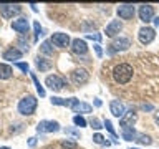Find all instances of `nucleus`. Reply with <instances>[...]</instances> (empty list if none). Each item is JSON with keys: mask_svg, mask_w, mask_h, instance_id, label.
I'll return each mask as SVG.
<instances>
[{"mask_svg": "<svg viewBox=\"0 0 159 149\" xmlns=\"http://www.w3.org/2000/svg\"><path fill=\"white\" fill-rule=\"evenodd\" d=\"M133 73H134V70L129 63H119L113 70V79L118 84H126V83L131 81Z\"/></svg>", "mask_w": 159, "mask_h": 149, "instance_id": "obj_1", "label": "nucleus"}, {"mask_svg": "<svg viewBox=\"0 0 159 149\" xmlns=\"http://www.w3.org/2000/svg\"><path fill=\"white\" fill-rule=\"evenodd\" d=\"M129 47H131V40L126 38V37H119V38H114L111 42V45H109V48H108V53L114 55L118 52H126Z\"/></svg>", "mask_w": 159, "mask_h": 149, "instance_id": "obj_3", "label": "nucleus"}, {"mask_svg": "<svg viewBox=\"0 0 159 149\" xmlns=\"http://www.w3.org/2000/svg\"><path fill=\"white\" fill-rule=\"evenodd\" d=\"M65 133H66V134H71V136H75L76 139L81 136V134H80V131H76V129H65Z\"/></svg>", "mask_w": 159, "mask_h": 149, "instance_id": "obj_35", "label": "nucleus"}, {"mask_svg": "<svg viewBox=\"0 0 159 149\" xmlns=\"http://www.w3.org/2000/svg\"><path fill=\"white\" fill-rule=\"evenodd\" d=\"M23 52L22 50H17V48H8L3 52V60H8V61H13V60H20L22 58Z\"/></svg>", "mask_w": 159, "mask_h": 149, "instance_id": "obj_19", "label": "nucleus"}, {"mask_svg": "<svg viewBox=\"0 0 159 149\" xmlns=\"http://www.w3.org/2000/svg\"><path fill=\"white\" fill-rule=\"evenodd\" d=\"M138 38H139V42H141L143 45H149L154 38H156V30L151 28V27H143V28H139Z\"/></svg>", "mask_w": 159, "mask_h": 149, "instance_id": "obj_7", "label": "nucleus"}, {"mask_svg": "<svg viewBox=\"0 0 159 149\" xmlns=\"http://www.w3.org/2000/svg\"><path fill=\"white\" fill-rule=\"evenodd\" d=\"M93 141L96 142V144H104V146H109V141H106V138L103 136V134H99V133H94L93 134Z\"/></svg>", "mask_w": 159, "mask_h": 149, "instance_id": "obj_27", "label": "nucleus"}, {"mask_svg": "<svg viewBox=\"0 0 159 149\" xmlns=\"http://www.w3.org/2000/svg\"><path fill=\"white\" fill-rule=\"evenodd\" d=\"M37 68L40 70V71H48L50 68H52V61L47 58H37Z\"/></svg>", "mask_w": 159, "mask_h": 149, "instance_id": "obj_21", "label": "nucleus"}, {"mask_svg": "<svg viewBox=\"0 0 159 149\" xmlns=\"http://www.w3.org/2000/svg\"><path fill=\"white\" fill-rule=\"evenodd\" d=\"M71 52L75 55H86L88 53V45L83 38H75L71 40Z\"/></svg>", "mask_w": 159, "mask_h": 149, "instance_id": "obj_14", "label": "nucleus"}, {"mask_svg": "<svg viewBox=\"0 0 159 149\" xmlns=\"http://www.w3.org/2000/svg\"><path fill=\"white\" fill-rule=\"evenodd\" d=\"M52 43L55 45V47L58 48H66L71 45V38H70L68 33H61V32H57L52 35Z\"/></svg>", "mask_w": 159, "mask_h": 149, "instance_id": "obj_8", "label": "nucleus"}, {"mask_svg": "<svg viewBox=\"0 0 159 149\" xmlns=\"http://www.w3.org/2000/svg\"><path fill=\"white\" fill-rule=\"evenodd\" d=\"M136 141H138L139 144H146V146H149V144H152V139L149 138L148 134H141V133H138Z\"/></svg>", "mask_w": 159, "mask_h": 149, "instance_id": "obj_26", "label": "nucleus"}, {"mask_svg": "<svg viewBox=\"0 0 159 149\" xmlns=\"http://www.w3.org/2000/svg\"><path fill=\"white\" fill-rule=\"evenodd\" d=\"M61 147L63 149H76V141H68V139H65V141H61Z\"/></svg>", "mask_w": 159, "mask_h": 149, "instance_id": "obj_31", "label": "nucleus"}, {"mask_svg": "<svg viewBox=\"0 0 159 149\" xmlns=\"http://www.w3.org/2000/svg\"><path fill=\"white\" fill-rule=\"evenodd\" d=\"M93 48H94V53H96V56L101 58V56H103V48H101V45H99V43H94Z\"/></svg>", "mask_w": 159, "mask_h": 149, "instance_id": "obj_34", "label": "nucleus"}, {"mask_svg": "<svg viewBox=\"0 0 159 149\" xmlns=\"http://www.w3.org/2000/svg\"><path fill=\"white\" fill-rule=\"evenodd\" d=\"M86 40H91V42H94V43H101L103 35L101 33H88L86 35Z\"/></svg>", "mask_w": 159, "mask_h": 149, "instance_id": "obj_30", "label": "nucleus"}, {"mask_svg": "<svg viewBox=\"0 0 159 149\" xmlns=\"http://www.w3.org/2000/svg\"><path fill=\"white\" fill-rule=\"evenodd\" d=\"M71 81H73V84H76V86H83V84H86V83L89 81V73H88L84 68L73 70V73H71Z\"/></svg>", "mask_w": 159, "mask_h": 149, "instance_id": "obj_4", "label": "nucleus"}, {"mask_svg": "<svg viewBox=\"0 0 159 149\" xmlns=\"http://www.w3.org/2000/svg\"><path fill=\"white\" fill-rule=\"evenodd\" d=\"M15 66H17L18 70H22L23 73H28V71H30V66H28V63H23V61H17V63H15Z\"/></svg>", "mask_w": 159, "mask_h": 149, "instance_id": "obj_33", "label": "nucleus"}, {"mask_svg": "<svg viewBox=\"0 0 159 149\" xmlns=\"http://www.w3.org/2000/svg\"><path fill=\"white\" fill-rule=\"evenodd\" d=\"M103 124H104V128H106L108 131H109V134H111V138H113V142H114V144H118L119 141L116 139L118 136H116V131H114V128H113V123L109 121V119H104V121H103Z\"/></svg>", "mask_w": 159, "mask_h": 149, "instance_id": "obj_24", "label": "nucleus"}, {"mask_svg": "<svg viewBox=\"0 0 159 149\" xmlns=\"http://www.w3.org/2000/svg\"><path fill=\"white\" fill-rule=\"evenodd\" d=\"M138 121V114L134 109H128L126 114L119 119V126H121V129H126V128H133L134 123Z\"/></svg>", "mask_w": 159, "mask_h": 149, "instance_id": "obj_12", "label": "nucleus"}, {"mask_svg": "<svg viewBox=\"0 0 159 149\" xmlns=\"http://www.w3.org/2000/svg\"><path fill=\"white\" fill-rule=\"evenodd\" d=\"M33 30H35V40H38L40 35H43V28H42V25H40L38 22H33Z\"/></svg>", "mask_w": 159, "mask_h": 149, "instance_id": "obj_32", "label": "nucleus"}, {"mask_svg": "<svg viewBox=\"0 0 159 149\" xmlns=\"http://www.w3.org/2000/svg\"><path fill=\"white\" fill-rule=\"evenodd\" d=\"M143 109H148V111H151V109H152V106H151V104H144V106H143Z\"/></svg>", "mask_w": 159, "mask_h": 149, "instance_id": "obj_39", "label": "nucleus"}, {"mask_svg": "<svg viewBox=\"0 0 159 149\" xmlns=\"http://www.w3.org/2000/svg\"><path fill=\"white\" fill-rule=\"evenodd\" d=\"M12 28L15 32H18L20 35H25V33H28V30H30V23H28L27 18H17L12 22Z\"/></svg>", "mask_w": 159, "mask_h": 149, "instance_id": "obj_16", "label": "nucleus"}, {"mask_svg": "<svg viewBox=\"0 0 159 149\" xmlns=\"http://www.w3.org/2000/svg\"><path fill=\"white\" fill-rule=\"evenodd\" d=\"M40 52H42L43 55H53V47H52V40H47V42H43L42 45H40Z\"/></svg>", "mask_w": 159, "mask_h": 149, "instance_id": "obj_23", "label": "nucleus"}, {"mask_svg": "<svg viewBox=\"0 0 159 149\" xmlns=\"http://www.w3.org/2000/svg\"><path fill=\"white\" fill-rule=\"evenodd\" d=\"M138 15H139V20H141L143 23L152 22V18H154V7H152V5H149V3L139 5Z\"/></svg>", "mask_w": 159, "mask_h": 149, "instance_id": "obj_6", "label": "nucleus"}, {"mask_svg": "<svg viewBox=\"0 0 159 149\" xmlns=\"http://www.w3.org/2000/svg\"><path fill=\"white\" fill-rule=\"evenodd\" d=\"M73 123H75V126H78V128H84L88 124V121L84 119L83 116H80V114H76V116H73Z\"/></svg>", "mask_w": 159, "mask_h": 149, "instance_id": "obj_28", "label": "nucleus"}, {"mask_svg": "<svg viewBox=\"0 0 159 149\" xmlns=\"http://www.w3.org/2000/svg\"><path fill=\"white\" fill-rule=\"evenodd\" d=\"M22 7L20 5H10V3H5V5H0V12H2V17L3 18H12L13 15H18Z\"/></svg>", "mask_w": 159, "mask_h": 149, "instance_id": "obj_15", "label": "nucleus"}, {"mask_svg": "<svg viewBox=\"0 0 159 149\" xmlns=\"http://www.w3.org/2000/svg\"><path fill=\"white\" fill-rule=\"evenodd\" d=\"M37 98L33 96V94H27V96H23L20 99L18 103V113L23 114V116H30V114L35 113V109H37Z\"/></svg>", "mask_w": 159, "mask_h": 149, "instance_id": "obj_2", "label": "nucleus"}, {"mask_svg": "<svg viewBox=\"0 0 159 149\" xmlns=\"http://www.w3.org/2000/svg\"><path fill=\"white\" fill-rule=\"evenodd\" d=\"M28 146H30V147H35V146H37V138H30V139H28Z\"/></svg>", "mask_w": 159, "mask_h": 149, "instance_id": "obj_36", "label": "nucleus"}, {"mask_svg": "<svg viewBox=\"0 0 159 149\" xmlns=\"http://www.w3.org/2000/svg\"><path fill=\"white\" fill-rule=\"evenodd\" d=\"M94 106H96V108H101V104H103V101H101V99H99V98H96V99H94Z\"/></svg>", "mask_w": 159, "mask_h": 149, "instance_id": "obj_37", "label": "nucleus"}, {"mask_svg": "<svg viewBox=\"0 0 159 149\" xmlns=\"http://www.w3.org/2000/svg\"><path fill=\"white\" fill-rule=\"evenodd\" d=\"M116 13L123 20H131L134 17V13H136V8H134L133 3H121L116 10Z\"/></svg>", "mask_w": 159, "mask_h": 149, "instance_id": "obj_9", "label": "nucleus"}, {"mask_svg": "<svg viewBox=\"0 0 159 149\" xmlns=\"http://www.w3.org/2000/svg\"><path fill=\"white\" fill-rule=\"evenodd\" d=\"M123 139H126V141H136V136H138V133H136V129L134 128H126V129H123Z\"/></svg>", "mask_w": 159, "mask_h": 149, "instance_id": "obj_22", "label": "nucleus"}, {"mask_svg": "<svg viewBox=\"0 0 159 149\" xmlns=\"http://www.w3.org/2000/svg\"><path fill=\"white\" fill-rule=\"evenodd\" d=\"M32 79H33V83H35V86H37V91H38V94H40V98H45V88L42 86V83L38 81V78H37V74L35 73H32Z\"/></svg>", "mask_w": 159, "mask_h": 149, "instance_id": "obj_25", "label": "nucleus"}, {"mask_svg": "<svg viewBox=\"0 0 159 149\" xmlns=\"http://www.w3.org/2000/svg\"><path fill=\"white\" fill-rule=\"evenodd\" d=\"M0 149H10V147H7V146H5V147H0Z\"/></svg>", "mask_w": 159, "mask_h": 149, "instance_id": "obj_41", "label": "nucleus"}, {"mask_svg": "<svg viewBox=\"0 0 159 149\" xmlns=\"http://www.w3.org/2000/svg\"><path fill=\"white\" fill-rule=\"evenodd\" d=\"M60 124L57 121H48V119H43V121L38 123L37 126V133H58L60 131Z\"/></svg>", "mask_w": 159, "mask_h": 149, "instance_id": "obj_10", "label": "nucleus"}, {"mask_svg": "<svg viewBox=\"0 0 159 149\" xmlns=\"http://www.w3.org/2000/svg\"><path fill=\"white\" fill-rule=\"evenodd\" d=\"M121 32H123V23H121V20H111V22L106 25V30H104L106 37H109V38H116Z\"/></svg>", "mask_w": 159, "mask_h": 149, "instance_id": "obj_11", "label": "nucleus"}, {"mask_svg": "<svg viewBox=\"0 0 159 149\" xmlns=\"http://www.w3.org/2000/svg\"><path fill=\"white\" fill-rule=\"evenodd\" d=\"M152 23L156 25V27H159V17H154V18H152Z\"/></svg>", "mask_w": 159, "mask_h": 149, "instance_id": "obj_38", "label": "nucleus"}, {"mask_svg": "<svg viewBox=\"0 0 159 149\" xmlns=\"http://www.w3.org/2000/svg\"><path fill=\"white\" fill-rule=\"evenodd\" d=\"M71 111H73V113H78L80 116H81V114L91 113V111H93V106H91V104H88V103H84V101H80V99H78V101L71 106Z\"/></svg>", "mask_w": 159, "mask_h": 149, "instance_id": "obj_17", "label": "nucleus"}, {"mask_svg": "<svg viewBox=\"0 0 159 149\" xmlns=\"http://www.w3.org/2000/svg\"><path fill=\"white\" fill-rule=\"evenodd\" d=\"M109 111L113 113L114 118L121 119L124 114H126V106H124V103H121L119 99H113V101L109 103Z\"/></svg>", "mask_w": 159, "mask_h": 149, "instance_id": "obj_13", "label": "nucleus"}, {"mask_svg": "<svg viewBox=\"0 0 159 149\" xmlns=\"http://www.w3.org/2000/svg\"><path fill=\"white\" fill-rule=\"evenodd\" d=\"M78 99L76 98H58V96H52V103L57 104V106H66V108H71Z\"/></svg>", "mask_w": 159, "mask_h": 149, "instance_id": "obj_18", "label": "nucleus"}, {"mask_svg": "<svg viewBox=\"0 0 159 149\" xmlns=\"http://www.w3.org/2000/svg\"><path fill=\"white\" fill-rule=\"evenodd\" d=\"M12 73H13L12 66H8L5 63H0V79H8L12 76Z\"/></svg>", "mask_w": 159, "mask_h": 149, "instance_id": "obj_20", "label": "nucleus"}, {"mask_svg": "<svg viewBox=\"0 0 159 149\" xmlns=\"http://www.w3.org/2000/svg\"><path fill=\"white\" fill-rule=\"evenodd\" d=\"M88 124H89V126H91L93 129H96V131H98V129H101V128H104V124L99 121L98 118H91V119L88 121Z\"/></svg>", "mask_w": 159, "mask_h": 149, "instance_id": "obj_29", "label": "nucleus"}, {"mask_svg": "<svg viewBox=\"0 0 159 149\" xmlns=\"http://www.w3.org/2000/svg\"><path fill=\"white\" fill-rule=\"evenodd\" d=\"M45 84H47L52 91L58 93L65 88V79L61 76H58V74H50V76H47V79H45Z\"/></svg>", "mask_w": 159, "mask_h": 149, "instance_id": "obj_5", "label": "nucleus"}, {"mask_svg": "<svg viewBox=\"0 0 159 149\" xmlns=\"http://www.w3.org/2000/svg\"><path fill=\"white\" fill-rule=\"evenodd\" d=\"M30 7H32V10H33V12H38V8H37V5H35V3H32Z\"/></svg>", "mask_w": 159, "mask_h": 149, "instance_id": "obj_40", "label": "nucleus"}]
</instances>
